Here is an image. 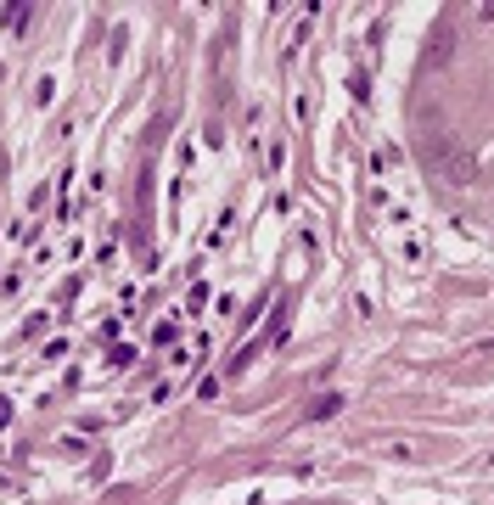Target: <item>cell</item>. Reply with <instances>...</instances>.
Returning <instances> with one entry per match:
<instances>
[{
  "mask_svg": "<svg viewBox=\"0 0 494 505\" xmlns=\"http://www.w3.org/2000/svg\"><path fill=\"white\" fill-rule=\"evenodd\" d=\"M382 455H388V460H416V444H388Z\"/></svg>",
  "mask_w": 494,
  "mask_h": 505,
  "instance_id": "obj_4",
  "label": "cell"
},
{
  "mask_svg": "<svg viewBox=\"0 0 494 505\" xmlns=\"http://www.w3.org/2000/svg\"><path fill=\"white\" fill-rule=\"evenodd\" d=\"M332 410H343V399H337V393H326V399H315V410H309V415H315V421H326Z\"/></svg>",
  "mask_w": 494,
  "mask_h": 505,
  "instance_id": "obj_3",
  "label": "cell"
},
{
  "mask_svg": "<svg viewBox=\"0 0 494 505\" xmlns=\"http://www.w3.org/2000/svg\"><path fill=\"white\" fill-rule=\"evenodd\" d=\"M422 57H427L433 68L455 57V23H449V17H438V23H433V34H427V46H422Z\"/></svg>",
  "mask_w": 494,
  "mask_h": 505,
  "instance_id": "obj_1",
  "label": "cell"
},
{
  "mask_svg": "<svg viewBox=\"0 0 494 505\" xmlns=\"http://www.w3.org/2000/svg\"><path fill=\"white\" fill-rule=\"evenodd\" d=\"M28 23H34V6H12V12H6V28H17V34H23Z\"/></svg>",
  "mask_w": 494,
  "mask_h": 505,
  "instance_id": "obj_2",
  "label": "cell"
}]
</instances>
